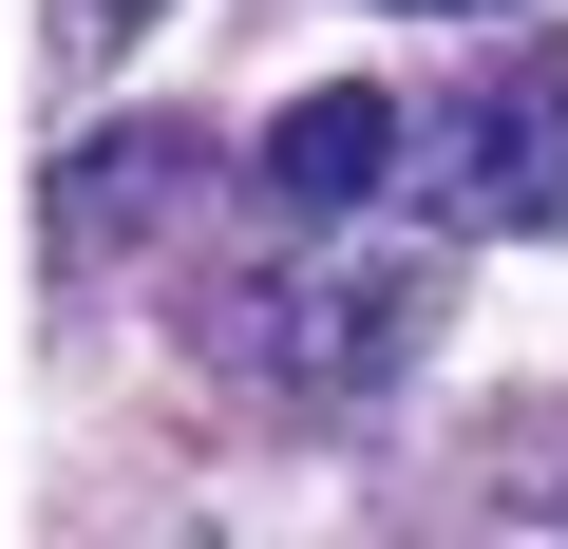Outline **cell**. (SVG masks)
I'll list each match as a JSON object with an SVG mask.
<instances>
[{"instance_id":"obj_1","label":"cell","mask_w":568,"mask_h":549,"mask_svg":"<svg viewBox=\"0 0 568 549\" xmlns=\"http://www.w3.org/2000/svg\"><path fill=\"white\" fill-rule=\"evenodd\" d=\"M436 342V265H379V246H284L227 285V379L284 398V417H361L398 398Z\"/></svg>"},{"instance_id":"obj_2","label":"cell","mask_w":568,"mask_h":549,"mask_svg":"<svg viewBox=\"0 0 568 549\" xmlns=\"http://www.w3.org/2000/svg\"><path fill=\"white\" fill-rule=\"evenodd\" d=\"M398 209L417 227H568V39H530L511 77L436 95L398 133Z\"/></svg>"},{"instance_id":"obj_3","label":"cell","mask_w":568,"mask_h":549,"mask_svg":"<svg viewBox=\"0 0 568 549\" xmlns=\"http://www.w3.org/2000/svg\"><path fill=\"white\" fill-rule=\"evenodd\" d=\"M398 133H417V95L323 77V95H284V114H265V190L304 209V227H342V209H379V190H398Z\"/></svg>"},{"instance_id":"obj_4","label":"cell","mask_w":568,"mask_h":549,"mask_svg":"<svg viewBox=\"0 0 568 549\" xmlns=\"http://www.w3.org/2000/svg\"><path fill=\"white\" fill-rule=\"evenodd\" d=\"M474 549H568V436H549V455H511V474L474 492Z\"/></svg>"},{"instance_id":"obj_5","label":"cell","mask_w":568,"mask_h":549,"mask_svg":"<svg viewBox=\"0 0 568 549\" xmlns=\"http://www.w3.org/2000/svg\"><path fill=\"white\" fill-rule=\"evenodd\" d=\"M379 20H511V0H379Z\"/></svg>"},{"instance_id":"obj_6","label":"cell","mask_w":568,"mask_h":549,"mask_svg":"<svg viewBox=\"0 0 568 549\" xmlns=\"http://www.w3.org/2000/svg\"><path fill=\"white\" fill-rule=\"evenodd\" d=\"M133 20H152V0H77V39H133Z\"/></svg>"}]
</instances>
